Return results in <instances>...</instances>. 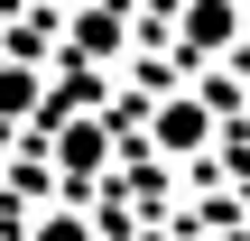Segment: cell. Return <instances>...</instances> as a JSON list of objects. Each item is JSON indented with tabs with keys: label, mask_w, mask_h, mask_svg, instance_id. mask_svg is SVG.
<instances>
[{
	"label": "cell",
	"mask_w": 250,
	"mask_h": 241,
	"mask_svg": "<svg viewBox=\"0 0 250 241\" xmlns=\"http://www.w3.org/2000/svg\"><path fill=\"white\" fill-rule=\"evenodd\" d=\"M65 158H74V167H93V158H102V130H93V121H83V130H65Z\"/></svg>",
	"instance_id": "cell-4"
},
{
	"label": "cell",
	"mask_w": 250,
	"mask_h": 241,
	"mask_svg": "<svg viewBox=\"0 0 250 241\" xmlns=\"http://www.w3.org/2000/svg\"><path fill=\"white\" fill-rule=\"evenodd\" d=\"M195 139H204V111L195 102H167L158 111V149H195Z\"/></svg>",
	"instance_id": "cell-3"
},
{
	"label": "cell",
	"mask_w": 250,
	"mask_h": 241,
	"mask_svg": "<svg viewBox=\"0 0 250 241\" xmlns=\"http://www.w3.org/2000/svg\"><path fill=\"white\" fill-rule=\"evenodd\" d=\"M37 241H93V232H83L74 214H46V223H37Z\"/></svg>",
	"instance_id": "cell-5"
},
{
	"label": "cell",
	"mask_w": 250,
	"mask_h": 241,
	"mask_svg": "<svg viewBox=\"0 0 250 241\" xmlns=\"http://www.w3.org/2000/svg\"><path fill=\"white\" fill-rule=\"evenodd\" d=\"M241 37V9L232 0H186V56H223Z\"/></svg>",
	"instance_id": "cell-1"
},
{
	"label": "cell",
	"mask_w": 250,
	"mask_h": 241,
	"mask_svg": "<svg viewBox=\"0 0 250 241\" xmlns=\"http://www.w3.org/2000/svg\"><path fill=\"white\" fill-rule=\"evenodd\" d=\"M65 37H74V56H111V46H121V9H111V0H93V9H74V19H65Z\"/></svg>",
	"instance_id": "cell-2"
}]
</instances>
